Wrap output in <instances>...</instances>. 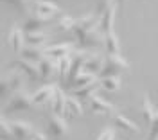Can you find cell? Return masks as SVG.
Listing matches in <instances>:
<instances>
[{"label":"cell","mask_w":158,"mask_h":140,"mask_svg":"<svg viewBox=\"0 0 158 140\" xmlns=\"http://www.w3.org/2000/svg\"><path fill=\"white\" fill-rule=\"evenodd\" d=\"M129 68V63L120 54H108L104 61H102V68L97 76L102 79V77H113V76H120L124 70Z\"/></svg>","instance_id":"6da1fadb"},{"label":"cell","mask_w":158,"mask_h":140,"mask_svg":"<svg viewBox=\"0 0 158 140\" xmlns=\"http://www.w3.org/2000/svg\"><path fill=\"white\" fill-rule=\"evenodd\" d=\"M97 25H99V16L94 14V13H90V14H85V16L77 18V20H74L72 31H74V34H76V38L79 41V40H83V36H86L90 31L97 29Z\"/></svg>","instance_id":"7a4b0ae2"},{"label":"cell","mask_w":158,"mask_h":140,"mask_svg":"<svg viewBox=\"0 0 158 140\" xmlns=\"http://www.w3.org/2000/svg\"><path fill=\"white\" fill-rule=\"evenodd\" d=\"M47 133L52 140H65L69 135V124L63 117L50 115L47 120Z\"/></svg>","instance_id":"3957f363"},{"label":"cell","mask_w":158,"mask_h":140,"mask_svg":"<svg viewBox=\"0 0 158 140\" xmlns=\"http://www.w3.org/2000/svg\"><path fill=\"white\" fill-rule=\"evenodd\" d=\"M20 84H22V74L16 70H13L7 77H2L0 79V99L11 97L15 92L20 90Z\"/></svg>","instance_id":"277c9868"},{"label":"cell","mask_w":158,"mask_h":140,"mask_svg":"<svg viewBox=\"0 0 158 140\" xmlns=\"http://www.w3.org/2000/svg\"><path fill=\"white\" fill-rule=\"evenodd\" d=\"M32 108V101H31V95L25 93V92H15L9 99V104L6 106V113H13V111H25Z\"/></svg>","instance_id":"5b68a950"},{"label":"cell","mask_w":158,"mask_h":140,"mask_svg":"<svg viewBox=\"0 0 158 140\" xmlns=\"http://www.w3.org/2000/svg\"><path fill=\"white\" fill-rule=\"evenodd\" d=\"M9 128L15 140H31L34 135L32 126L29 122H23V120H13V122H9Z\"/></svg>","instance_id":"8992f818"},{"label":"cell","mask_w":158,"mask_h":140,"mask_svg":"<svg viewBox=\"0 0 158 140\" xmlns=\"http://www.w3.org/2000/svg\"><path fill=\"white\" fill-rule=\"evenodd\" d=\"M86 58H88V52L86 50H79L76 54H72V61H70V68H69V74H67V83L65 84L72 83L74 77L83 72V63H85Z\"/></svg>","instance_id":"52a82bcc"},{"label":"cell","mask_w":158,"mask_h":140,"mask_svg":"<svg viewBox=\"0 0 158 140\" xmlns=\"http://www.w3.org/2000/svg\"><path fill=\"white\" fill-rule=\"evenodd\" d=\"M61 9H59L58 4H54V2H49V0H38L36 2V16L41 18V20H49L52 16H56L59 14Z\"/></svg>","instance_id":"ba28073f"},{"label":"cell","mask_w":158,"mask_h":140,"mask_svg":"<svg viewBox=\"0 0 158 140\" xmlns=\"http://www.w3.org/2000/svg\"><path fill=\"white\" fill-rule=\"evenodd\" d=\"M88 102H90V110L94 111V113H99V115H111L113 110H115L111 102L104 101L97 93H92L88 97Z\"/></svg>","instance_id":"9c48e42d"},{"label":"cell","mask_w":158,"mask_h":140,"mask_svg":"<svg viewBox=\"0 0 158 140\" xmlns=\"http://www.w3.org/2000/svg\"><path fill=\"white\" fill-rule=\"evenodd\" d=\"M113 20H115V4H111L108 9L99 16L97 31L102 34V36L108 34V32H113Z\"/></svg>","instance_id":"30bf717a"},{"label":"cell","mask_w":158,"mask_h":140,"mask_svg":"<svg viewBox=\"0 0 158 140\" xmlns=\"http://www.w3.org/2000/svg\"><path fill=\"white\" fill-rule=\"evenodd\" d=\"M54 90H56V84H45L41 86L40 90H36L32 95H31V101H32V106H43V104H49L52 95H54Z\"/></svg>","instance_id":"8fae6325"},{"label":"cell","mask_w":158,"mask_h":140,"mask_svg":"<svg viewBox=\"0 0 158 140\" xmlns=\"http://www.w3.org/2000/svg\"><path fill=\"white\" fill-rule=\"evenodd\" d=\"M36 68H38V79L47 81L56 72V60H52L49 56H43L41 61L36 63Z\"/></svg>","instance_id":"7c38bea8"},{"label":"cell","mask_w":158,"mask_h":140,"mask_svg":"<svg viewBox=\"0 0 158 140\" xmlns=\"http://www.w3.org/2000/svg\"><path fill=\"white\" fill-rule=\"evenodd\" d=\"M69 54H72V45L70 43H56V45H50L43 50V56H49L56 61L63 56H69Z\"/></svg>","instance_id":"4fadbf2b"},{"label":"cell","mask_w":158,"mask_h":140,"mask_svg":"<svg viewBox=\"0 0 158 140\" xmlns=\"http://www.w3.org/2000/svg\"><path fill=\"white\" fill-rule=\"evenodd\" d=\"M102 61H104L102 56H99V54H88V58L83 63V72L92 74V76H97L99 72H101V68H102Z\"/></svg>","instance_id":"5bb4252c"},{"label":"cell","mask_w":158,"mask_h":140,"mask_svg":"<svg viewBox=\"0 0 158 140\" xmlns=\"http://www.w3.org/2000/svg\"><path fill=\"white\" fill-rule=\"evenodd\" d=\"M65 93L61 92V88L56 86V90H54V95H52V99H50V110H52V115H58L61 117L63 115V111H65Z\"/></svg>","instance_id":"9a60e30c"},{"label":"cell","mask_w":158,"mask_h":140,"mask_svg":"<svg viewBox=\"0 0 158 140\" xmlns=\"http://www.w3.org/2000/svg\"><path fill=\"white\" fill-rule=\"evenodd\" d=\"M7 43H9V47L15 52H20V50L23 49V32L20 29L18 25H13L9 31V34H7Z\"/></svg>","instance_id":"2e32d148"},{"label":"cell","mask_w":158,"mask_h":140,"mask_svg":"<svg viewBox=\"0 0 158 140\" xmlns=\"http://www.w3.org/2000/svg\"><path fill=\"white\" fill-rule=\"evenodd\" d=\"M11 67H16V68L22 72V74H25L31 81L38 79V68H36V65H32L29 61H23V60H16L11 63Z\"/></svg>","instance_id":"e0dca14e"},{"label":"cell","mask_w":158,"mask_h":140,"mask_svg":"<svg viewBox=\"0 0 158 140\" xmlns=\"http://www.w3.org/2000/svg\"><path fill=\"white\" fill-rule=\"evenodd\" d=\"M142 115H144V120H146L148 126H151V124L156 122V108L151 104L149 95L144 97V102H142Z\"/></svg>","instance_id":"ac0fdd59"},{"label":"cell","mask_w":158,"mask_h":140,"mask_svg":"<svg viewBox=\"0 0 158 140\" xmlns=\"http://www.w3.org/2000/svg\"><path fill=\"white\" fill-rule=\"evenodd\" d=\"M94 81H97V76H92V74H86V72H81V74H77V76L74 77L72 83L67 84V88H70V90H77V88L86 86V84L94 83Z\"/></svg>","instance_id":"d6986e66"},{"label":"cell","mask_w":158,"mask_h":140,"mask_svg":"<svg viewBox=\"0 0 158 140\" xmlns=\"http://www.w3.org/2000/svg\"><path fill=\"white\" fill-rule=\"evenodd\" d=\"M101 32H99L97 29L90 31L86 36H83V40H79V49L85 50L88 49V47H97V45H101Z\"/></svg>","instance_id":"ffe728a7"},{"label":"cell","mask_w":158,"mask_h":140,"mask_svg":"<svg viewBox=\"0 0 158 140\" xmlns=\"http://www.w3.org/2000/svg\"><path fill=\"white\" fill-rule=\"evenodd\" d=\"M113 124H115L117 128H120L122 131H129V133H137L138 131L137 124H135L133 120H129L126 115H122V113H117V115L113 117Z\"/></svg>","instance_id":"44dd1931"},{"label":"cell","mask_w":158,"mask_h":140,"mask_svg":"<svg viewBox=\"0 0 158 140\" xmlns=\"http://www.w3.org/2000/svg\"><path fill=\"white\" fill-rule=\"evenodd\" d=\"M47 22H49V20H41V18H38V16L29 18V20L23 23L22 32H23V34H31V32H41V27H43Z\"/></svg>","instance_id":"7402d4cb"},{"label":"cell","mask_w":158,"mask_h":140,"mask_svg":"<svg viewBox=\"0 0 158 140\" xmlns=\"http://www.w3.org/2000/svg\"><path fill=\"white\" fill-rule=\"evenodd\" d=\"M45 41H49V36L43 32H31V34H23V43H27L29 47H41Z\"/></svg>","instance_id":"603a6c76"},{"label":"cell","mask_w":158,"mask_h":140,"mask_svg":"<svg viewBox=\"0 0 158 140\" xmlns=\"http://www.w3.org/2000/svg\"><path fill=\"white\" fill-rule=\"evenodd\" d=\"M20 52H22V60L29 61L32 65H36V63L41 61V58H43V52L40 49H34V47H23Z\"/></svg>","instance_id":"cb8c5ba5"},{"label":"cell","mask_w":158,"mask_h":140,"mask_svg":"<svg viewBox=\"0 0 158 140\" xmlns=\"http://www.w3.org/2000/svg\"><path fill=\"white\" fill-rule=\"evenodd\" d=\"M99 88L106 92H118L120 90V77L118 76H113V77H102L99 79Z\"/></svg>","instance_id":"d4e9b609"},{"label":"cell","mask_w":158,"mask_h":140,"mask_svg":"<svg viewBox=\"0 0 158 140\" xmlns=\"http://www.w3.org/2000/svg\"><path fill=\"white\" fill-rule=\"evenodd\" d=\"M65 110L67 113H70L72 117H79V115H83V106H81V102L79 99L76 97H65Z\"/></svg>","instance_id":"484cf974"},{"label":"cell","mask_w":158,"mask_h":140,"mask_svg":"<svg viewBox=\"0 0 158 140\" xmlns=\"http://www.w3.org/2000/svg\"><path fill=\"white\" fill-rule=\"evenodd\" d=\"M104 47L108 50V54H120V43L115 32L104 34Z\"/></svg>","instance_id":"4316f807"},{"label":"cell","mask_w":158,"mask_h":140,"mask_svg":"<svg viewBox=\"0 0 158 140\" xmlns=\"http://www.w3.org/2000/svg\"><path fill=\"white\" fill-rule=\"evenodd\" d=\"M99 88V83L97 81H94V83H90L86 86H81L77 90H72V97H76V99H88L92 93H95V90Z\"/></svg>","instance_id":"83f0119b"},{"label":"cell","mask_w":158,"mask_h":140,"mask_svg":"<svg viewBox=\"0 0 158 140\" xmlns=\"http://www.w3.org/2000/svg\"><path fill=\"white\" fill-rule=\"evenodd\" d=\"M70 61H72V54L63 56V58H59V60L56 61V70H58L59 79L61 81L67 79V74H69V68H70Z\"/></svg>","instance_id":"f1b7e54d"},{"label":"cell","mask_w":158,"mask_h":140,"mask_svg":"<svg viewBox=\"0 0 158 140\" xmlns=\"http://www.w3.org/2000/svg\"><path fill=\"white\" fill-rule=\"evenodd\" d=\"M0 140H15L9 128V122L6 120V117L2 113H0Z\"/></svg>","instance_id":"f546056e"},{"label":"cell","mask_w":158,"mask_h":140,"mask_svg":"<svg viewBox=\"0 0 158 140\" xmlns=\"http://www.w3.org/2000/svg\"><path fill=\"white\" fill-rule=\"evenodd\" d=\"M74 20H76V18H72V16H61L59 22H58V29H61V31H72Z\"/></svg>","instance_id":"4dcf8cb0"},{"label":"cell","mask_w":158,"mask_h":140,"mask_svg":"<svg viewBox=\"0 0 158 140\" xmlns=\"http://www.w3.org/2000/svg\"><path fill=\"white\" fill-rule=\"evenodd\" d=\"M4 4H9L18 11H27V0H0Z\"/></svg>","instance_id":"1f68e13d"},{"label":"cell","mask_w":158,"mask_h":140,"mask_svg":"<svg viewBox=\"0 0 158 140\" xmlns=\"http://www.w3.org/2000/svg\"><path fill=\"white\" fill-rule=\"evenodd\" d=\"M111 4H113L111 0H99V2H97V9H95V13H94V14H97V16H101V14H102L104 11L108 9V7L111 6Z\"/></svg>","instance_id":"d6a6232c"},{"label":"cell","mask_w":158,"mask_h":140,"mask_svg":"<svg viewBox=\"0 0 158 140\" xmlns=\"http://www.w3.org/2000/svg\"><path fill=\"white\" fill-rule=\"evenodd\" d=\"M97 140H115V131L111 130V128H108V130H104L99 135Z\"/></svg>","instance_id":"836d02e7"},{"label":"cell","mask_w":158,"mask_h":140,"mask_svg":"<svg viewBox=\"0 0 158 140\" xmlns=\"http://www.w3.org/2000/svg\"><path fill=\"white\" fill-rule=\"evenodd\" d=\"M156 133L158 130H156V122H155V124H151V133H149L148 140H156Z\"/></svg>","instance_id":"e575fe53"},{"label":"cell","mask_w":158,"mask_h":140,"mask_svg":"<svg viewBox=\"0 0 158 140\" xmlns=\"http://www.w3.org/2000/svg\"><path fill=\"white\" fill-rule=\"evenodd\" d=\"M31 140H47V137H45L43 133H34V135H32V138H31Z\"/></svg>","instance_id":"d590c367"},{"label":"cell","mask_w":158,"mask_h":140,"mask_svg":"<svg viewBox=\"0 0 158 140\" xmlns=\"http://www.w3.org/2000/svg\"><path fill=\"white\" fill-rule=\"evenodd\" d=\"M126 0H115V4H124Z\"/></svg>","instance_id":"8d00e7d4"}]
</instances>
